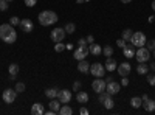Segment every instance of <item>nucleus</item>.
Segmentation results:
<instances>
[{
  "mask_svg": "<svg viewBox=\"0 0 155 115\" xmlns=\"http://www.w3.org/2000/svg\"><path fill=\"white\" fill-rule=\"evenodd\" d=\"M116 45H118L120 48H124L127 44H126V41H124V39H118V41H116Z\"/></svg>",
  "mask_w": 155,
  "mask_h": 115,
  "instance_id": "nucleus-39",
  "label": "nucleus"
},
{
  "mask_svg": "<svg viewBox=\"0 0 155 115\" xmlns=\"http://www.w3.org/2000/svg\"><path fill=\"white\" fill-rule=\"evenodd\" d=\"M104 67H106L107 72H115V69H118V64H116L115 59L107 58V61H106V64H104Z\"/></svg>",
  "mask_w": 155,
  "mask_h": 115,
  "instance_id": "nucleus-15",
  "label": "nucleus"
},
{
  "mask_svg": "<svg viewBox=\"0 0 155 115\" xmlns=\"http://www.w3.org/2000/svg\"><path fill=\"white\" fill-rule=\"evenodd\" d=\"M137 72H138V75H147L149 73V66H146L144 62H138Z\"/></svg>",
  "mask_w": 155,
  "mask_h": 115,
  "instance_id": "nucleus-23",
  "label": "nucleus"
},
{
  "mask_svg": "<svg viewBox=\"0 0 155 115\" xmlns=\"http://www.w3.org/2000/svg\"><path fill=\"white\" fill-rule=\"evenodd\" d=\"M45 110H44V104L42 103H34L31 106V113L33 115H42Z\"/></svg>",
  "mask_w": 155,
  "mask_h": 115,
  "instance_id": "nucleus-16",
  "label": "nucleus"
},
{
  "mask_svg": "<svg viewBox=\"0 0 155 115\" xmlns=\"http://www.w3.org/2000/svg\"><path fill=\"white\" fill-rule=\"evenodd\" d=\"M135 58H137L138 62H146L150 58V52H149L146 47H140L137 52H135Z\"/></svg>",
  "mask_w": 155,
  "mask_h": 115,
  "instance_id": "nucleus-6",
  "label": "nucleus"
},
{
  "mask_svg": "<svg viewBox=\"0 0 155 115\" xmlns=\"http://www.w3.org/2000/svg\"><path fill=\"white\" fill-rule=\"evenodd\" d=\"M129 42H132V45L134 47H144L146 45V42H147V39H146V34L144 33H141V31H137V33H134L132 34V37H130V41Z\"/></svg>",
  "mask_w": 155,
  "mask_h": 115,
  "instance_id": "nucleus-3",
  "label": "nucleus"
},
{
  "mask_svg": "<svg viewBox=\"0 0 155 115\" xmlns=\"http://www.w3.org/2000/svg\"><path fill=\"white\" fill-rule=\"evenodd\" d=\"M121 90V84L120 83H116V81H109L107 83V86H106V92H109L110 95H116Z\"/></svg>",
  "mask_w": 155,
  "mask_h": 115,
  "instance_id": "nucleus-10",
  "label": "nucleus"
},
{
  "mask_svg": "<svg viewBox=\"0 0 155 115\" xmlns=\"http://www.w3.org/2000/svg\"><path fill=\"white\" fill-rule=\"evenodd\" d=\"M0 39L6 44H14L17 41V33L11 23L0 25Z\"/></svg>",
  "mask_w": 155,
  "mask_h": 115,
  "instance_id": "nucleus-1",
  "label": "nucleus"
},
{
  "mask_svg": "<svg viewBox=\"0 0 155 115\" xmlns=\"http://www.w3.org/2000/svg\"><path fill=\"white\" fill-rule=\"evenodd\" d=\"M78 44H79V45H87V41L85 39H79V41H78Z\"/></svg>",
  "mask_w": 155,
  "mask_h": 115,
  "instance_id": "nucleus-43",
  "label": "nucleus"
},
{
  "mask_svg": "<svg viewBox=\"0 0 155 115\" xmlns=\"http://www.w3.org/2000/svg\"><path fill=\"white\" fill-rule=\"evenodd\" d=\"M106 86H107L106 79H95V81L92 83V89H93L96 93L104 92V90H106Z\"/></svg>",
  "mask_w": 155,
  "mask_h": 115,
  "instance_id": "nucleus-11",
  "label": "nucleus"
},
{
  "mask_svg": "<svg viewBox=\"0 0 155 115\" xmlns=\"http://www.w3.org/2000/svg\"><path fill=\"white\" fill-rule=\"evenodd\" d=\"M132 34H134V31L132 30H124L123 31V34H121V39H124L126 42H129V41H130V37H132Z\"/></svg>",
  "mask_w": 155,
  "mask_h": 115,
  "instance_id": "nucleus-27",
  "label": "nucleus"
},
{
  "mask_svg": "<svg viewBox=\"0 0 155 115\" xmlns=\"http://www.w3.org/2000/svg\"><path fill=\"white\" fill-rule=\"evenodd\" d=\"M84 2H88V0H84Z\"/></svg>",
  "mask_w": 155,
  "mask_h": 115,
  "instance_id": "nucleus-50",
  "label": "nucleus"
},
{
  "mask_svg": "<svg viewBox=\"0 0 155 115\" xmlns=\"http://www.w3.org/2000/svg\"><path fill=\"white\" fill-rule=\"evenodd\" d=\"M61 104H62V103H61V101H59V100H56V98H53V100H50V104H48V106H50V109H51V110H53L54 113H59V109H61Z\"/></svg>",
  "mask_w": 155,
  "mask_h": 115,
  "instance_id": "nucleus-17",
  "label": "nucleus"
},
{
  "mask_svg": "<svg viewBox=\"0 0 155 115\" xmlns=\"http://www.w3.org/2000/svg\"><path fill=\"white\" fill-rule=\"evenodd\" d=\"M58 14L54 11H50V9H45L42 12H39V23L44 25V27H50V25H53L58 22Z\"/></svg>",
  "mask_w": 155,
  "mask_h": 115,
  "instance_id": "nucleus-2",
  "label": "nucleus"
},
{
  "mask_svg": "<svg viewBox=\"0 0 155 115\" xmlns=\"http://www.w3.org/2000/svg\"><path fill=\"white\" fill-rule=\"evenodd\" d=\"M36 3H37V0H25V5H27V6H30V8L36 6Z\"/></svg>",
  "mask_w": 155,
  "mask_h": 115,
  "instance_id": "nucleus-37",
  "label": "nucleus"
},
{
  "mask_svg": "<svg viewBox=\"0 0 155 115\" xmlns=\"http://www.w3.org/2000/svg\"><path fill=\"white\" fill-rule=\"evenodd\" d=\"M6 2H12V0H6Z\"/></svg>",
  "mask_w": 155,
  "mask_h": 115,
  "instance_id": "nucleus-49",
  "label": "nucleus"
},
{
  "mask_svg": "<svg viewBox=\"0 0 155 115\" xmlns=\"http://www.w3.org/2000/svg\"><path fill=\"white\" fill-rule=\"evenodd\" d=\"M64 50H65V45H64L62 42H56V45H54V52H58V53H62Z\"/></svg>",
  "mask_w": 155,
  "mask_h": 115,
  "instance_id": "nucleus-31",
  "label": "nucleus"
},
{
  "mask_svg": "<svg viewBox=\"0 0 155 115\" xmlns=\"http://www.w3.org/2000/svg\"><path fill=\"white\" fill-rule=\"evenodd\" d=\"M76 101L79 104H85V103H88V93H85V92H78V95H76Z\"/></svg>",
  "mask_w": 155,
  "mask_h": 115,
  "instance_id": "nucleus-20",
  "label": "nucleus"
},
{
  "mask_svg": "<svg viewBox=\"0 0 155 115\" xmlns=\"http://www.w3.org/2000/svg\"><path fill=\"white\" fill-rule=\"evenodd\" d=\"M141 100H143V101H147V100H149V96H147V95H143V96H141Z\"/></svg>",
  "mask_w": 155,
  "mask_h": 115,
  "instance_id": "nucleus-45",
  "label": "nucleus"
},
{
  "mask_svg": "<svg viewBox=\"0 0 155 115\" xmlns=\"http://www.w3.org/2000/svg\"><path fill=\"white\" fill-rule=\"evenodd\" d=\"M59 113H61V115H71V113H73V109H71L70 106H67V104H64V106H61Z\"/></svg>",
  "mask_w": 155,
  "mask_h": 115,
  "instance_id": "nucleus-26",
  "label": "nucleus"
},
{
  "mask_svg": "<svg viewBox=\"0 0 155 115\" xmlns=\"http://www.w3.org/2000/svg\"><path fill=\"white\" fill-rule=\"evenodd\" d=\"M8 70H9V75L17 76V73H19V66H17V64H11Z\"/></svg>",
  "mask_w": 155,
  "mask_h": 115,
  "instance_id": "nucleus-30",
  "label": "nucleus"
},
{
  "mask_svg": "<svg viewBox=\"0 0 155 115\" xmlns=\"http://www.w3.org/2000/svg\"><path fill=\"white\" fill-rule=\"evenodd\" d=\"M16 92H17V93L25 92V84H23V83H17V84H16Z\"/></svg>",
  "mask_w": 155,
  "mask_h": 115,
  "instance_id": "nucleus-32",
  "label": "nucleus"
},
{
  "mask_svg": "<svg viewBox=\"0 0 155 115\" xmlns=\"http://www.w3.org/2000/svg\"><path fill=\"white\" fill-rule=\"evenodd\" d=\"M130 106H132L134 109L141 107V106H143V100H141L140 96H134V98H130Z\"/></svg>",
  "mask_w": 155,
  "mask_h": 115,
  "instance_id": "nucleus-24",
  "label": "nucleus"
},
{
  "mask_svg": "<svg viewBox=\"0 0 155 115\" xmlns=\"http://www.w3.org/2000/svg\"><path fill=\"white\" fill-rule=\"evenodd\" d=\"M127 84H129L127 76H123V79H121V86H127Z\"/></svg>",
  "mask_w": 155,
  "mask_h": 115,
  "instance_id": "nucleus-41",
  "label": "nucleus"
},
{
  "mask_svg": "<svg viewBox=\"0 0 155 115\" xmlns=\"http://www.w3.org/2000/svg\"><path fill=\"white\" fill-rule=\"evenodd\" d=\"M65 30L64 28H54L53 31H51L50 37H51V41L53 42H62L64 39H65Z\"/></svg>",
  "mask_w": 155,
  "mask_h": 115,
  "instance_id": "nucleus-8",
  "label": "nucleus"
},
{
  "mask_svg": "<svg viewBox=\"0 0 155 115\" xmlns=\"http://www.w3.org/2000/svg\"><path fill=\"white\" fill-rule=\"evenodd\" d=\"M88 52H90V55H93V56H101L102 55V48L98 45V44H90V47H88Z\"/></svg>",
  "mask_w": 155,
  "mask_h": 115,
  "instance_id": "nucleus-14",
  "label": "nucleus"
},
{
  "mask_svg": "<svg viewBox=\"0 0 155 115\" xmlns=\"http://www.w3.org/2000/svg\"><path fill=\"white\" fill-rule=\"evenodd\" d=\"M20 28H22L25 33L33 31V20H31V19H22V20H20Z\"/></svg>",
  "mask_w": 155,
  "mask_h": 115,
  "instance_id": "nucleus-13",
  "label": "nucleus"
},
{
  "mask_svg": "<svg viewBox=\"0 0 155 115\" xmlns=\"http://www.w3.org/2000/svg\"><path fill=\"white\" fill-rule=\"evenodd\" d=\"M58 100L61 101L62 104H68L70 100H71V90H67V89L59 90V92H58Z\"/></svg>",
  "mask_w": 155,
  "mask_h": 115,
  "instance_id": "nucleus-9",
  "label": "nucleus"
},
{
  "mask_svg": "<svg viewBox=\"0 0 155 115\" xmlns=\"http://www.w3.org/2000/svg\"><path fill=\"white\" fill-rule=\"evenodd\" d=\"M58 89H47V90H45V96L47 98H50V100H53V98H58Z\"/></svg>",
  "mask_w": 155,
  "mask_h": 115,
  "instance_id": "nucleus-25",
  "label": "nucleus"
},
{
  "mask_svg": "<svg viewBox=\"0 0 155 115\" xmlns=\"http://www.w3.org/2000/svg\"><path fill=\"white\" fill-rule=\"evenodd\" d=\"M78 70H79L81 73H88L90 72V64L85 59L79 61V64H78Z\"/></svg>",
  "mask_w": 155,
  "mask_h": 115,
  "instance_id": "nucleus-18",
  "label": "nucleus"
},
{
  "mask_svg": "<svg viewBox=\"0 0 155 115\" xmlns=\"http://www.w3.org/2000/svg\"><path fill=\"white\" fill-rule=\"evenodd\" d=\"M85 41H87V44H93V41H95V37H93L92 34H88V36L85 37Z\"/></svg>",
  "mask_w": 155,
  "mask_h": 115,
  "instance_id": "nucleus-40",
  "label": "nucleus"
},
{
  "mask_svg": "<svg viewBox=\"0 0 155 115\" xmlns=\"http://www.w3.org/2000/svg\"><path fill=\"white\" fill-rule=\"evenodd\" d=\"M8 3L9 2H6V0H0V11H6L8 9Z\"/></svg>",
  "mask_w": 155,
  "mask_h": 115,
  "instance_id": "nucleus-35",
  "label": "nucleus"
},
{
  "mask_svg": "<svg viewBox=\"0 0 155 115\" xmlns=\"http://www.w3.org/2000/svg\"><path fill=\"white\" fill-rule=\"evenodd\" d=\"M90 73L93 76H96V78H102V76L106 75V67L102 66L101 62H95L90 66Z\"/></svg>",
  "mask_w": 155,
  "mask_h": 115,
  "instance_id": "nucleus-4",
  "label": "nucleus"
},
{
  "mask_svg": "<svg viewBox=\"0 0 155 115\" xmlns=\"http://www.w3.org/2000/svg\"><path fill=\"white\" fill-rule=\"evenodd\" d=\"M79 113H81V115H87V113H88V110H87L85 107H81V109H79Z\"/></svg>",
  "mask_w": 155,
  "mask_h": 115,
  "instance_id": "nucleus-42",
  "label": "nucleus"
},
{
  "mask_svg": "<svg viewBox=\"0 0 155 115\" xmlns=\"http://www.w3.org/2000/svg\"><path fill=\"white\" fill-rule=\"evenodd\" d=\"M143 107L146 112H153L155 110V101L153 100H147V101H143Z\"/></svg>",
  "mask_w": 155,
  "mask_h": 115,
  "instance_id": "nucleus-21",
  "label": "nucleus"
},
{
  "mask_svg": "<svg viewBox=\"0 0 155 115\" xmlns=\"http://www.w3.org/2000/svg\"><path fill=\"white\" fill-rule=\"evenodd\" d=\"M130 2H132V0H121V3H124V5L126 3H130Z\"/></svg>",
  "mask_w": 155,
  "mask_h": 115,
  "instance_id": "nucleus-46",
  "label": "nucleus"
},
{
  "mask_svg": "<svg viewBox=\"0 0 155 115\" xmlns=\"http://www.w3.org/2000/svg\"><path fill=\"white\" fill-rule=\"evenodd\" d=\"M123 55L126 58H135V48H134V45H126L123 48Z\"/></svg>",
  "mask_w": 155,
  "mask_h": 115,
  "instance_id": "nucleus-19",
  "label": "nucleus"
},
{
  "mask_svg": "<svg viewBox=\"0 0 155 115\" xmlns=\"http://www.w3.org/2000/svg\"><path fill=\"white\" fill-rule=\"evenodd\" d=\"M79 89H81V83L79 81H74L73 83V92H78Z\"/></svg>",
  "mask_w": 155,
  "mask_h": 115,
  "instance_id": "nucleus-38",
  "label": "nucleus"
},
{
  "mask_svg": "<svg viewBox=\"0 0 155 115\" xmlns=\"http://www.w3.org/2000/svg\"><path fill=\"white\" fill-rule=\"evenodd\" d=\"M9 23L12 25V27H14V25H20V19H19L17 16H12V17L9 19Z\"/></svg>",
  "mask_w": 155,
  "mask_h": 115,
  "instance_id": "nucleus-33",
  "label": "nucleus"
},
{
  "mask_svg": "<svg viewBox=\"0 0 155 115\" xmlns=\"http://www.w3.org/2000/svg\"><path fill=\"white\" fill-rule=\"evenodd\" d=\"M102 104H104V107H106V109H109V110H110V109H113L115 103H113V98H112V95H110V93H109L104 100H102Z\"/></svg>",
  "mask_w": 155,
  "mask_h": 115,
  "instance_id": "nucleus-22",
  "label": "nucleus"
},
{
  "mask_svg": "<svg viewBox=\"0 0 155 115\" xmlns=\"http://www.w3.org/2000/svg\"><path fill=\"white\" fill-rule=\"evenodd\" d=\"M87 55H90V52H88V45H79V47L74 50L73 58L78 59V61H82V59L87 58Z\"/></svg>",
  "mask_w": 155,
  "mask_h": 115,
  "instance_id": "nucleus-5",
  "label": "nucleus"
},
{
  "mask_svg": "<svg viewBox=\"0 0 155 115\" xmlns=\"http://www.w3.org/2000/svg\"><path fill=\"white\" fill-rule=\"evenodd\" d=\"M147 83L150 86H155V73L153 75H147Z\"/></svg>",
  "mask_w": 155,
  "mask_h": 115,
  "instance_id": "nucleus-36",
  "label": "nucleus"
},
{
  "mask_svg": "<svg viewBox=\"0 0 155 115\" xmlns=\"http://www.w3.org/2000/svg\"><path fill=\"white\" fill-rule=\"evenodd\" d=\"M116 70H118V73L121 76H127L129 73H130V70H132V66L129 62H123L121 66H118V69H116Z\"/></svg>",
  "mask_w": 155,
  "mask_h": 115,
  "instance_id": "nucleus-12",
  "label": "nucleus"
},
{
  "mask_svg": "<svg viewBox=\"0 0 155 115\" xmlns=\"http://www.w3.org/2000/svg\"><path fill=\"white\" fill-rule=\"evenodd\" d=\"M146 48L149 50V52L155 50V41H153V39H152V41H147V42H146Z\"/></svg>",
  "mask_w": 155,
  "mask_h": 115,
  "instance_id": "nucleus-34",
  "label": "nucleus"
},
{
  "mask_svg": "<svg viewBox=\"0 0 155 115\" xmlns=\"http://www.w3.org/2000/svg\"><path fill=\"white\" fill-rule=\"evenodd\" d=\"M102 55H104L106 58H112V55H113V48H112L110 45H106L104 48H102Z\"/></svg>",
  "mask_w": 155,
  "mask_h": 115,
  "instance_id": "nucleus-28",
  "label": "nucleus"
},
{
  "mask_svg": "<svg viewBox=\"0 0 155 115\" xmlns=\"http://www.w3.org/2000/svg\"><path fill=\"white\" fill-rule=\"evenodd\" d=\"M149 70H152V72H155V62H152L150 66H149Z\"/></svg>",
  "mask_w": 155,
  "mask_h": 115,
  "instance_id": "nucleus-44",
  "label": "nucleus"
},
{
  "mask_svg": "<svg viewBox=\"0 0 155 115\" xmlns=\"http://www.w3.org/2000/svg\"><path fill=\"white\" fill-rule=\"evenodd\" d=\"M150 6H152V9L155 11V0H152V5H150Z\"/></svg>",
  "mask_w": 155,
  "mask_h": 115,
  "instance_id": "nucleus-47",
  "label": "nucleus"
},
{
  "mask_svg": "<svg viewBox=\"0 0 155 115\" xmlns=\"http://www.w3.org/2000/svg\"><path fill=\"white\" fill-rule=\"evenodd\" d=\"M16 96H17V92L16 89H6V90L2 93V98L6 104H12L16 101Z\"/></svg>",
  "mask_w": 155,
  "mask_h": 115,
  "instance_id": "nucleus-7",
  "label": "nucleus"
},
{
  "mask_svg": "<svg viewBox=\"0 0 155 115\" xmlns=\"http://www.w3.org/2000/svg\"><path fill=\"white\" fill-rule=\"evenodd\" d=\"M152 53H153V58H155V50H152Z\"/></svg>",
  "mask_w": 155,
  "mask_h": 115,
  "instance_id": "nucleus-48",
  "label": "nucleus"
},
{
  "mask_svg": "<svg viewBox=\"0 0 155 115\" xmlns=\"http://www.w3.org/2000/svg\"><path fill=\"white\" fill-rule=\"evenodd\" d=\"M64 30H65V33H67V34H73V33H74V30H76V25L70 22V23H67V25H65V28H64Z\"/></svg>",
  "mask_w": 155,
  "mask_h": 115,
  "instance_id": "nucleus-29",
  "label": "nucleus"
}]
</instances>
